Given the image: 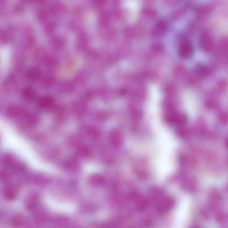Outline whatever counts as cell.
Wrapping results in <instances>:
<instances>
[{
	"mask_svg": "<svg viewBox=\"0 0 228 228\" xmlns=\"http://www.w3.org/2000/svg\"><path fill=\"white\" fill-rule=\"evenodd\" d=\"M221 201V198L217 196H214L213 197L209 198V205L211 207L216 208L219 205Z\"/></svg>",
	"mask_w": 228,
	"mask_h": 228,
	"instance_id": "5b68a950",
	"label": "cell"
},
{
	"mask_svg": "<svg viewBox=\"0 0 228 228\" xmlns=\"http://www.w3.org/2000/svg\"><path fill=\"white\" fill-rule=\"evenodd\" d=\"M90 181L93 184H100L101 183H102V179L99 178V177L96 176L91 177Z\"/></svg>",
	"mask_w": 228,
	"mask_h": 228,
	"instance_id": "8992f818",
	"label": "cell"
},
{
	"mask_svg": "<svg viewBox=\"0 0 228 228\" xmlns=\"http://www.w3.org/2000/svg\"><path fill=\"white\" fill-rule=\"evenodd\" d=\"M193 52L192 44L189 40L184 39L180 43L179 48V53L180 57L184 58L191 57Z\"/></svg>",
	"mask_w": 228,
	"mask_h": 228,
	"instance_id": "7a4b0ae2",
	"label": "cell"
},
{
	"mask_svg": "<svg viewBox=\"0 0 228 228\" xmlns=\"http://www.w3.org/2000/svg\"><path fill=\"white\" fill-rule=\"evenodd\" d=\"M53 104V101L51 99H44L40 101L39 106L41 108H50Z\"/></svg>",
	"mask_w": 228,
	"mask_h": 228,
	"instance_id": "3957f363",
	"label": "cell"
},
{
	"mask_svg": "<svg viewBox=\"0 0 228 228\" xmlns=\"http://www.w3.org/2000/svg\"><path fill=\"white\" fill-rule=\"evenodd\" d=\"M224 41L225 42H223V46H224L225 48L227 49V50H228V38L227 39H225Z\"/></svg>",
	"mask_w": 228,
	"mask_h": 228,
	"instance_id": "52a82bcc",
	"label": "cell"
},
{
	"mask_svg": "<svg viewBox=\"0 0 228 228\" xmlns=\"http://www.w3.org/2000/svg\"><path fill=\"white\" fill-rule=\"evenodd\" d=\"M213 40L212 36L209 32H204L201 35L200 46L204 51L209 52L213 47Z\"/></svg>",
	"mask_w": 228,
	"mask_h": 228,
	"instance_id": "6da1fadb",
	"label": "cell"
},
{
	"mask_svg": "<svg viewBox=\"0 0 228 228\" xmlns=\"http://www.w3.org/2000/svg\"><path fill=\"white\" fill-rule=\"evenodd\" d=\"M227 146H228V141Z\"/></svg>",
	"mask_w": 228,
	"mask_h": 228,
	"instance_id": "ba28073f",
	"label": "cell"
},
{
	"mask_svg": "<svg viewBox=\"0 0 228 228\" xmlns=\"http://www.w3.org/2000/svg\"><path fill=\"white\" fill-rule=\"evenodd\" d=\"M4 195L6 199L10 200H12L15 198L16 196V192L13 188H8L5 190Z\"/></svg>",
	"mask_w": 228,
	"mask_h": 228,
	"instance_id": "277c9868",
	"label": "cell"
}]
</instances>
